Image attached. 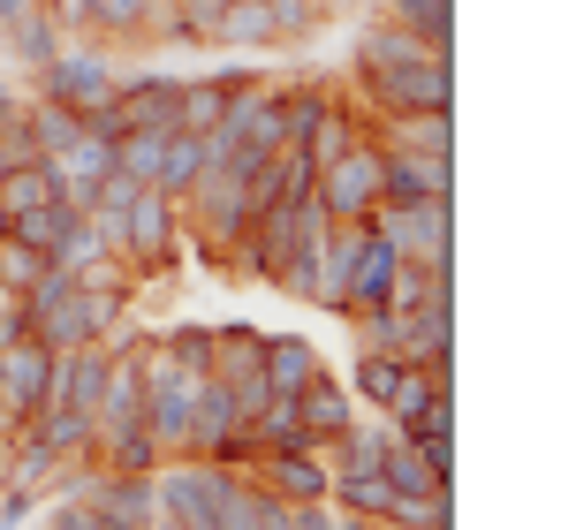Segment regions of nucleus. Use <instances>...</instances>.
<instances>
[{
    "label": "nucleus",
    "instance_id": "nucleus-20",
    "mask_svg": "<svg viewBox=\"0 0 561 530\" xmlns=\"http://www.w3.org/2000/svg\"><path fill=\"white\" fill-rule=\"evenodd\" d=\"M31 433H38V447L54 462H92V417L84 410H38Z\"/></svg>",
    "mask_w": 561,
    "mask_h": 530
},
{
    "label": "nucleus",
    "instance_id": "nucleus-12",
    "mask_svg": "<svg viewBox=\"0 0 561 530\" xmlns=\"http://www.w3.org/2000/svg\"><path fill=\"white\" fill-rule=\"evenodd\" d=\"M236 440H243V402H236L220 379H205L197 402H190V447H183V454L220 462V447H236Z\"/></svg>",
    "mask_w": 561,
    "mask_h": 530
},
{
    "label": "nucleus",
    "instance_id": "nucleus-4",
    "mask_svg": "<svg viewBox=\"0 0 561 530\" xmlns=\"http://www.w3.org/2000/svg\"><path fill=\"white\" fill-rule=\"evenodd\" d=\"M379 160H387V145H379V137H350V145L311 175L319 212H327V220H365V212L379 205Z\"/></svg>",
    "mask_w": 561,
    "mask_h": 530
},
{
    "label": "nucleus",
    "instance_id": "nucleus-35",
    "mask_svg": "<svg viewBox=\"0 0 561 530\" xmlns=\"http://www.w3.org/2000/svg\"><path fill=\"white\" fill-rule=\"evenodd\" d=\"M31 15V0H0V23H23Z\"/></svg>",
    "mask_w": 561,
    "mask_h": 530
},
{
    "label": "nucleus",
    "instance_id": "nucleus-27",
    "mask_svg": "<svg viewBox=\"0 0 561 530\" xmlns=\"http://www.w3.org/2000/svg\"><path fill=\"white\" fill-rule=\"evenodd\" d=\"M197 168H205V137H190V129H168V152H160V175H152V189L183 197Z\"/></svg>",
    "mask_w": 561,
    "mask_h": 530
},
{
    "label": "nucleus",
    "instance_id": "nucleus-30",
    "mask_svg": "<svg viewBox=\"0 0 561 530\" xmlns=\"http://www.w3.org/2000/svg\"><path fill=\"white\" fill-rule=\"evenodd\" d=\"M15 54H23V61H38V69H46V61H54V54H61V38H54V31H46V23H38V15H23V23H15Z\"/></svg>",
    "mask_w": 561,
    "mask_h": 530
},
{
    "label": "nucleus",
    "instance_id": "nucleus-13",
    "mask_svg": "<svg viewBox=\"0 0 561 530\" xmlns=\"http://www.w3.org/2000/svg\"><path fill=\"white\" fill-rule=\"evenodd\" d=\"M402 364H425V371H448L456 364V303L402 311Z\"/></svg>",
    "mask_w": 561,
    "mask_h": 530
},
{
    "label": "nucleus",
    "instance_id": "nucleus-1",
    "mask_svg": "<svg viewBox=\"0 0 561 530\" xmlns=\"http://www.w3.org/2000/svg\"><path fill=\"white\" fill-rule=\"evenodd\" d=\"M122 311H129V288H84V280H69L54 303L31 311V334L46 349H92V342L122 334Z\"/></svg>",
    "mask_w": 561,
    "mask_h": 530
},
{
    "label": "nucleus",
    "instance_id": "nucleus-29",
    "mask_svg": "<svg viewBox=\"0 0 561 530\" xmlns=\"http://www.w3.org/2000/svg\"><path fill=\"white\" fill-rule=\"evenodd\" d=\"M38 273H46V258H38V251H23V243H8V235H0V288H15V296H23Z\"/></svg>",
    "mask_w": 561,
    "mask_h": 530
},
{
    "label": "nucleus",
    "instance_id": "nucleus-31",
    "mask_svg": "<svg viewBox=\"0 0 561 530\" xmlns=\"http://www.w3.org/2000/svg\"><path fill=\"white\" fill-rule=\"evenodd\" d=\"M23 160H38V145H31V129H23V122H8V129H0V175H8V168H23Z\"/></svg>",
    "mask_w": 561,
    "mask_h": 530
},
{
    "label": "nucleus",
    "instance_id": "nucleus-19",
    "mask_svg": "<svg viewBox=\"0 0 561 530\" xmlns=\"http://www.w3.org/2000/svg\"><path fill=\"white\" fill-rule=\"evenodd\" d=\"M327 364H319V349L304 342V334H266V387L274 394H296V387H311Z\"/></svg>",
    "mask_w": 561,
    "mask_h": 530
},
{
    "label": "nucleus",
    "instance_id": "nucleus-9",
    "mask_svg": "<svg viewBox=\"0 0 561 530\" xmlns=\"http://www.w3.org/2000/svg\"><path fill=\"white\" fill-rule=\"evenodd\" d=\"M38 91H46V106H69L77 122H92L99 106H114L122 77H114L99 54H54V61L38 69Z\"/></svg>",
    "mask_w": 561,
    "mask_h": 530
},
{
    "label": "nucleus",
    "instance_id": "nucleus-16",
    "mask_svg": "<svg viewBox=\"0 0 561 530\" xmlns=\"http://www.w3.org/2000/svg\"><path fill=\"white\" fill-rule=\"evenodd\" d=\"M387 145H394V152H456V106L387 114Z\"/></svg>",
    "mask_w": 561,
    "mask_h": 530
},
{
    "label": "nucleus",
    "instance_id": "nucleus-2",
    "mask_svg": "<svg viewBox=\"0 0 561 530\" xmlns=\"http://www.w3.org/2000/svg\"><path fill=\"white\" fill-rule=\"evenodd\" d=\"M319 228H327L319 197H296V205H266V212H259V220H251V228H243V235L228 243V258L243 265L251 280H266V288H274L280 265L296 258V251H304V243H311Z\"/></svg>",
    "mask_w": 561,
    "mask_h": 530
},
{
    "label": "nucleus",
    "instance_id": "nucleus-28",
    "mask_svg": "<svg viewBox=\"0 0 561 530\" xmlns=\"http://www.w3.org/2000/svg\"><path fill=\"white\" fill-rule=\"evenodd\" d=\"M319 273H327V228H319V235H311V243H304L296 258L280 265V280H274V288H288V296H304V303H311V288H319Z\"/></svg>",
    "mask_w": 561,
    "mask_h": 530
},
{
    "label": "nucleus",
    "instance_id": "nucleus-23",
    "mask_svg": "<svg viewBox=\"0 0 561 530\" xmlns=\"http://www.w3.org/2000/svg\"><path fill=\"white\" fill-rule=\"evenodd\" d=\"M54 197H61V175H54L46 160H23V168L0 175V205H8V220H15V212H38V205H54Z\"/></svg>",
    "mask_w": 561,
    "mask_h": 530
},
{
    "label": "nucleus",
    "instance_id": "nucleus-24",
    "mask_svg": "<svg viewBox=\"0 0 561 530\" xmlns=\"http://www.w3.org/2000/svg\"><path fill=\"white\" fill-rule=\"evenodd\" d=\"M402 61H425V38H410L402 23H373L357 38V69H402Z\"/></svg>",
    "mask_w": 561,
    "mask_h": 530
},
{
    "label": "nucleus",
    "instance_id": "nucleus-3",
    "mask_svg": "<svg viewBox=\"0 0 561 530\" xmlns=\"http://www.w3.org/2000/svg\"><path fill=\"white\" fill-rule=\"evenodd\" d=\"M365 228L387 235L394 258H410V265H456V197H410V205L379 197L365 212Z\"/></svg>",
    "mask_w": 561,
    "mask_h": 530
},
{
    "label": "nucleus",
    "instance_id": "nucleus-15",
    "mask_svg": "<svg viewBox=\"0 0 561 530\" xmlns=\"http://www.w3.org/2000/svg\"><path fill=\"white\" fill-rule=\"evenodd\" d=\"M114 114L122 129H175V77H122Z\"/></svg>",
    "mask_w": 561,
    "mask_h": 530
},
{
    "label": "nucleus",
    "instance_id": "nucleus-38",
    "mask_svg": "<svg viewBox=\"0 0 561 530\" xmlns=\"http://www.w3.org/2000/svg\"><path fill=\"white\" fill-rule=\"evenodd\" d=\"M0 235H8V205H0Z\"/></svg>",
    "mask_w": 561,
    "mask_h": 530
},
{
    "label": "nucleus",
    "instance_id": "nucleus-34",
    "mask_svg": "<svg viewBox=\"0 0 561 530\" xmlns=\"http://www.w3.org/2000/svg\"><path fill=\"white\" fill-rule=\"evenodd\" d=\"M8 122H23V106H15V91L0 84V129H8Z\"/></svg>",
    "mask_w": 561,
    "mask_h": 530
},
{
    "label": "nucleus",
    "instance_id": "nucleus-11",
    "mask_svg": "<svg viewBox=\"0 0 561 530\" xmlns=\"http://www.w3.org/2000/svg\"><path fill=\"white\" fill-rule=\"evenodd\" d=\"M379 197L410 205V197H456V152H394L379 160Z\"/></svg>",
    "mask_w": 561,
    "mask_h": 530
},
{
    "label": "nucleus",
    "instance_id": "nucleus-14",
    "mask_svg": "<svg viewBox=\"0 0 561 530\" xmlns=\"http://www.w3.org/2000/svg\"><path fill=\"white\" fill-rule=\"evenodd\" d=\"M296 417H304L311 440H342V433L357 425V394H350L334 371H319L311 387H296Z\"/></svg>",
    "mask_w": 561,
    "mask_h": 530
},
{
    "label": "nucleus",
    "instance_id": "nucleus-18",
    "mask_svg": "<svg viewBox=\"0 0 561 530\" xmlns=\"http://www.w3.org/2000/svg\"><path fill=\"white\" fill-rule=\"evenodd\" d=\"M327 500H334V508H342V516H365V523H387V516H394V500H402V493H394V485H387V477H379V470H342V477H334V493H327Z\"/></svg>",
    "mask_w": 561,
    "mask_h": 530
},
{
    "label": "nucleus",
    "instance_id": "nucleus-22",
    "mask_svg": "<svg viewBox=\"0 0 561 530\" xmlns=\"http://www.w3.org/2000/svg\"><path fill=\"white\" fill-rule=\"evenodd\" d=\"M243 84V77H213V84H175V129L190 137H205L220 114H228V91Z\"/></svg>",
    "mask_w": 561,
    "mask_h": 530
},
{
    "label": "nucleus",
    "instance_id": "nucleus-25",
    "mask_svg": "<svg viewBox=\"0 0 561 530\" xmlns=\"http://www.w3.org/2000/svg\"><path fill=\"white\" fill-rule=\"evenodd\" d=\"M160 152H168V129H122V137H114V175H129V182H145V189H152Z\"/></svg>",
    "mask_w": 561,
    "mask_h": 530
},
{
    "label": "nucleus",
    "instance_id": "nucleus-8",
    "mask_svg": "<svg viewBox=\"0 0 561 530\" xmlns=\"http://www.w3.org/2000/svg\"><path fill=\"white\" fill-rule=\"evenodd\" d=\"M433 387H448V371H425V364H402V356H379V349H365L357 371H350V394L373 402L379 417H402V410L425 402Z\"/></svg>",
    "mask_w": 561,
    "mask_h": 530
},
{
    "label": "nucleus",
    "instance_id": "nucleus-36",
    "mask_svg": "<svg viewBox=\"0 0 561 530\" xmlns=\"http://www.w3.org/2000/svg\"><path fill=\"white\" fill-rule=\"evenodd\" d=\"M145 530H183V523H175V516H160V508H152V523H145Z\"/></svg>",
    "mask_w": 561,
    "mask_h": 530
},
{
    "label": "nucleus",
    "instance_id": "nucleus-37",
    "mask_svg": "<svg viewBox=\"0 0 561 530\" xmlns=\"http://www.w3.org/2000/svg\"><path fill=\"white\" fill-rule=\"evenodd\" d=\"M373 530H417V523H373Z\"/></svg>",
    "mask_w": 561,
    "mask_h": 530
},
{
    "label": "nucleus",
    "instance_id": "nucleus-6",
    "mask_svg": "<svg viewBox=\"0 0 561 530\" xmlns=\"http://www.w3.org/2000/svg\"><path fill=\"white\" fill-rule=\"evenodd\" d=\"M46 364H54V349H46L38 334L0 342V440H15V433L38 417V402H46Z\"/></svg>",
    "mask_w": 561,
    "mask_h": 530
},
{
    "label": "nucleus",
    "instance_id": "nucleus-32",
    "mask_svg": "<svg viewBox=\"0 0 561 530\" xmlns=\"http://www.w3.org/2000/svg\"><path fill=\"white\" fill-rule=\"evenodd\" d=\"M38 500H46V493H31V485H8V493H0V523H8V530L31 523V516H38Z\"/></svg>",
    "mask_w": 561,
    "mask_h": 530
},
{
    "label": "nucleus",
    "instance_id": "nucleus-17",
    "mask_svg": "<svg viewBox=\"0 0 561 530\" xmlns=\"http://www.w3.org/2000/svg\"><path fill=\"white\" fill-rule=\"evenodd\" d=\"M77 212H84V205H69V197H54V205H38V212H15V220H8V243H23V251L54 258V251L69 243Z\"/></svg>",
    "mask_w": 561,
    "mask_h": 530
},
{
    "label": "nucleus",
    "instance_id": "nucleus-5",
    "mask_svg": "<svg viewBox=\"0 0 561 530\" xmlns=\"http://www.w3.org/2000/svg\"><path fill=\"white\" fill-rule=\"evenodd\" d=\"M175 235H183V205L168 189H137L122 205V265L129 273H168L175 265Z\"/></svg>",
    "mask_w": 561,
    "mask_h": 530
},
{
    "label": "nucleus",
    "instance_id": "nucleus-26",
    "mask_svg": "<svg viewBox=\"0 0 561 530\" xmlns=\"http://www.w3.org/2000/svg\"><path fill=\"white\" fill-rule=\"evenodd\" d=\"M266 38H274V8L266 0H236L213 23V46H266Z\"/></svg>",
    "mask_w": 561,
    "mask_h": 530
},
{
    "label": "nucleus",
    "instance_id": "nucleus-21",
    "mask_svg": "<svg viewBox=\"0 0 561 530\" xmlns=\"http://www.w3.org/2000/svg\"><path fill=\"white\" fill-rule=\"evenodd\" d=\"M387 8H394V23L410 38H425V54L448 61V46H456V0H387Z\"/></svg>",
    "mask_w": 561,
    "mask_h": 530
},
{
    "label": "nucleus",
    "instance_id": "nucleus-7",
    "mask_svg": "<svg viewBox=\"0 0 561 530\" xmlns=\"http://www.w3.org/2000/svg\"><path fill=\"white\" fill-rule=\"evenodd\" d=\"M365 99H379V114H417V106H456V77L440 54L402 61V69H357Z\"/></svg>",
    "mask_w": 561,
    "mask_h": 530
},
{
    "label": "nucleus",
    "instance_id": "nucleus-10",
    "mask_svg": "<svg viewBox=\"0 0 561 530\" xmlns=\"http://www.w3.org/2000/svg\"><path fill=\"white\" fill-rule=\"evenodd\" d=\"M213 379L243 402V417L259 402H274V387H266V334L259 326H213Z\"/></svg>",
    "mask_w": 561,
    "mask_h": 530
},
{
    "label": "nucleus",
    "instance_id": "nucleus-33",
    "mask_svg": "<svg viewBox=\"0 0 561 530\" xmlns=\"http://www.w3.org/2000/svg\"><path fill=\"white\" fill-rule=\"evenodd\" d=\"M410 447L433 462V477H448V485H456V440H410Z\"/></svg>",
    "mask_w": 561,
    "mask_h": 530
}]
</instances>
